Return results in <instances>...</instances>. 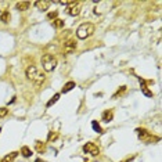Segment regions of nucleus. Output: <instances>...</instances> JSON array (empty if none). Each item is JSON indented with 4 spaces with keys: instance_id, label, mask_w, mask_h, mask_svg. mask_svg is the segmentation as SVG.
Wrapping results in <instances>:
<instances>
[{
    "instance_id": "obj_2",
    "label": "nucleus",
    "mask_w": 162,
    "mask_h": 162,
    "mask_svg": "<svg viewBox=\"0 0 162 162\" xmlns=\"http://www.w3.org/2000/svg\"><path fill=\"white\" fill-rule=\"evenodd\" d=\"M94 25L92 22H83V24H80L78 26V29H76V36H78L79 39H86L89 36H92L94 33Z\"/></svg>"
},
{
    "instance_id": "obj_14",
    "label": "nucleus",
    "mask_w": 162,
    "mask_h": 162,
    "mask_svg": "<svg viewBox=\"0 0 162 162\" xmlns=\"http://www.w3.org/2000/svg\"><path fill=\"white\" fill-rule=\"evenodd\" d=\"M75 86H76V85H75V82H68V83H65L64 87H63V93H68V92H71V90H72Z\"/></svg>"
},
{
    "instance_id": "obj_7",
    "label": "nucleus",
    "mask_w": 162,
    "mask_h": 162,
    "mask_svg": "<svg viewBox=\"0 0 162 162\" xmlns=\"http://www.w3.org/2000/svg\"><path fill=\"white\" fill-rule=\"evenodd\" d=\"M76 50V42L75 40H67L64 43V53L65 54H72Z\"/></svg>"
},
{
    "instance_id": "obj_9",
    "label": "nucleus",
    "mask_w": 162,
    "mask_h": 162,
    "mask_svg": "<svg viewBox=\"0 0 162 162\" xmlns=\"http://www.w3.org/2000/svg\"><path fill=\"white\" fill-rule=\"evenodd\" d=\"M50 4H51V1H49V0H39V1H35L36 9H38V10H40V11L49 10Z\"/></svg>"
},
{
    "instance_id": "obj_24",
    "label": "nucleus",
    "mask_w": 162,
    "mask_h": 162,
    "mask_svg": "<svg viewBox=\"0 0 162 162\" xmlns=\"http://www.w3.org/2000/svg\"><path fill=\"white\" fill-rule=\"evenodd\" d=\"M55 137H57V134H55V133H53V132L49 133V141L51 140V139H55Z\"/></svg>"
},
{
    "instance_id": "obj_8",
    "label": "nucleus",
    "mask_w": 162,
    "mask_h": 162,
    "mask_svg": "<svg viewBox=\"0 0 162 162\" xmlns=\"http://www.w3.org/2000/svg\"><path fill=\"white\" fill-rule=\"evenodd\" d=\"M108 7H109V4H108L107 1H100V3H97L96 9H94V14H98V15L104 14L108 10Z\"/></svg>"
},
{
    "instance_id": "obj_13",
    "label": "nucleus",
    "mask_w": 162,
    "mask_h": 162,
    "mask_svg": "<svg viewBox=\"0 0 162 162\" xmlns=\"http://www.w3.org/2000/svg\"><path fill=\"white\" fill-rule=\"evenodd\" d=\"M112 118H114V114H112V111H105V112L103 114V121L104 122H111L112 121Z\"/></svg>"
},
{
    "instance_id": "obj_18",
    "label": "nucleus",
    "mask_w": 162,
    "mask_h": 162,
    "mask_svg": "<svg viewBox=\"0 0 162 162\" xmlns=\"http://www.w3.org/2000/svg\"><path fill=\"white\" fill-rule=\"evenodd\" d=\"M7 6H9V3H7V1H0V13H4V11H7Z\"/></svg>"
},
{
    "instance_id": "obj_17",
    "label": "nucleus",
    "mask_w": 162,
    "mask_h": 162,
    "mask_svg": "<svg viewBox=\"0 0 162 162\" xmlns=\"http://www.w3.org/2000/svg\"><path fill=\"white\" fill-rule=\"evenodd\" d=\"M58 98H60V94H54V97L50 100L49 103H47V107H51L53 104H55L57 101H58Z\"/></svg>"
},
{
    "instance_id": "obj_6",
    "label": "nucleus",
    "mask_w": 162,
    "mask_h": 162,
    "mask_svg": "<svg viewBox=\"0 0 162 162\" xmlns=\"http://www.w3.org/2000/svg\"><path fill=\"white\" fill-rule=\"evenodd\" d=\"M80 9H82L80 3H79V1H74V3L68 7L67 13H68L71 17H76V15H79V13H80Z\"/></svg>"
},
{
    "instance_id": "obj_22",
    "label": "nucleus",
    "mask_w": 162,
    "mask_h": 162,
    "mask_svg": "<svg viewBox=\"0 0 162 162\" xmlns=\"http://www.w3.org/2000/svg\"><path fill=\"white\" fill-rule=\"evenodd\" d=\"M7 114H9V109H7V108H0V119L4 118Z\"/></svg>"
},
{
    "instance_id": "obj_1",
    "label": "nucleus",
    "mask_w": 162,
    "mask_h": 162,
    "mask_svg": "<svg viewBox=\"0 0 162 162\" xmlns=\"http://www.w3.org/2000/svg\"><path fill=\"white\" fill-rule=\"evenodd\" d=\"M25 74H26V78L29 79L31 82H33V83L38 85V86H40V85L46 80V75H44L36 65H29V67L26 68V71H25Z\"/></svg>"
},
{
    "instance_id": "obj_20",
    "label": "nucleus",
    "mask_w": 162,
    "mask_h": 162,
    "mask_svg": "<svg viewBox=\"0 0 162 162\" xmlns=\"http://www.w3.org/2000/svg\"><path fill=\"white\" fill-rule=\"evenodd\" d=\"M35 146H36V150H38L39 152L44 151V144H43V143L40 144V141H36V144H35Z\"/></svg>"
},
{
    "instance_id": "obj_25",
    "label": "nucleus",
    "mask_w": 162,
    "mask_h": 162,
    "mask_svg": "<svg viewBox=\"0 0 162 162\" xmlns=\"http://www.w3.org/2000/svg\"><path fill=\"white\" fill-rule=\"evenodd\" d=\"M35 162H43V161H42V159H36V161H35Z\"/></svg>"
},
{
    "instance_id": "obj_12",
    "label": "nucleus",
    "mask_w": 162,
    "mask_h": 162,
    "mask_svg": "<svg viewBox=\"0 0 162 162\" xmlns=\"http://www.w3.org/2000/svg\"><path fill=\"white\" fill-rule=\"evenodd\" d=\"M10 20H11V15H10L9 11H4V13H1V14H0V21H1L3 24H9Z\"/></svg>"
},
{
    "instance_id": "obj_10",
    "label": "nucleus",
    "mask_w": 162,
    "mask_h": 162,
    "mask_svg": "<svg viewBox=\"0 0 162 162\" xmlns=\"http://www.w3.org/2000/svg\"><path fill=\"white\" fill-rule=\"evenodd\" d=\"M15 6H17V10L25 11V10H28V9L31 7V3H29V1H18Z\"/></svg>"
},
{
    "instance_id": "obj_5",
    "label": "nucleus",
    "mask_w": 162,
    "mask_h": 162,
    "mask_svg": "<svg viewBox=\"0 0 162 162\" xmlns=\"http://www.w3.org/2000/svg\"><path fill=\"white\" fill-rule=\"evenodd\" d=\"M83 151L86 152V154H90V155L96 157V155L100 154V148H98L94 143H86L83 146Z\"/></svg>"
},
{
    "instance_id": "obj_4",
    "label": "nucleus",
    "mask_w": 162,
    "mask_h": 162,
    "mask_svg": "<svg viewBox=\"0 0 162 162\" xmlns=\"http://www.w3.org/2000/svg\"><path fill=\"white\" fill-rule=\"evenodd\" d=\"M136 132H137L139 137L143 141H146V143H152V141H158V140H159L158 137L152 136V134H151L150 132H147L146 129H137Z\"/></svg>"
},
{
    "instance_id": "obj_3",
    "label": "nucleus",
    "mask_w": 162,
    "mask_h": 162,
    "mask_svg": "<svg viewBox=\"0 0 162 162\" xmlns=\"http://www.w3.org/2000/svg\"><path fill=\"white\" fill-rule=\"evenodd\" d=\"M42 67L46 72H51L57 67V58L51 54H43L42 55Z\"/></svg>"
},
{
    "instance_id": "obj_16",
    "label": "nucleus",
    "mask_w": 162,
    "mask_h": 162,
    "mask_svg": "<svg viewBox=\"0 0 162 162\" xmlns=\"http://www.w3.org/2000/svg\"><path fill=\"white\" fill-rule=\"evenodd\" d=\"M92 128L94 129V132H97V133H101V132H103V130H101V126H100V125H98L96 121H93V122H92Z\"/></svg>"
},
{
    "instance_id": "obj_21",
    "label": "nucleus",
    "mask_w": 162,
    "mask_h": 162,
    "mask_svg": "<svg viewBox=\"0 0 162 162\" xmlns=\"http://www.w3.org/2000/svg\"><path fill=\"white\" fill-rule=\"evenodd\" d=\"M57 15H58V13H57V11H53V13H49V14H47V18H49V20H57Z\"/></svg>"
},
{
    "instance_id": "obj_23",
    "label": "nucleus",
    "mask_w": 162,
    "mask_h": 162,
    "mask_svg": "<svg viewBox=\"0 0 162 162\" xmlns=\"http://www.w3.org/2000/svg\"><path fill=\"white\" fill-rule=\"evenodd\" d=\"M141 90H143V93L146 94L147 97H152V92H150V90H147L146 87H141Z\"/></svg>"
},
{
    "instance_id": "obj_19",
    "label": "nucleus",
    "mask_w": 162,
    "mask_h": 162,
    "mask_svg": "<svg viewBox=\"0 0 162 162\" xmlns=\"http://www.w3.org/2000/svg\"><path fill=\"white\" fill-rule=\"evenodd\" d=\"M54 26H55V28H63V26H64V21L58 20V18L54 20Z\"/></svg>"
},
{
    "instance_id": "obj_11",
    "label": "nucleus",
    "mask_w": 162,
    "mask_h": 162,
    "mask_svg": "<svg viewBox=\"0 0 162 162\" xmlns=\"http://www.w3.org/2000/svg\"><path fill=\"white\" fill-rule=\"evenodd\" d=\"M17 155H18V152L17 151H13V152H10L9 155H6V157H3V159L0 162H13L17 158Z\"/></svg>"
},
{
    "instance_id": "obj_15",
    "label": "nucleus",
    "mask_w": 162,
    "mask_h": 162,
    "mask_svg": "<svg viewBox=\"0 0 162 162\" xmlns=\"http://www.w3.org/2000/svg\"><path fill=\"white\" fill-rule=\"evenodd\" d=\"M21 154L24 155L25 158H29L31 155H32V151H31L29 147H26V146H24V147L21 148Z\"/></svg>"
}]
</instances>
